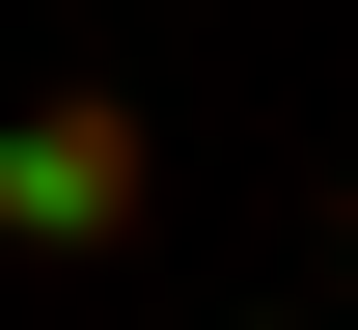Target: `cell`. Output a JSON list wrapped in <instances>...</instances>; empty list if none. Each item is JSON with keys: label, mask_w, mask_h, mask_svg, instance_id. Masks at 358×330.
Here are the masks:
<instances>
[{"label": "cell", "mask_w": 358, "mask_h": 330, "mask_svg": "<svg viewBox=\"0 0 358 330\" xmlns=\"http://www.w3.org/2000/svg\"><path fill=\"white\" fill-rule=\"evenodd\" d=\"M138 193H166V110H110V83L0 110V248H138Z\"/></svg>", "instance_id": "6da1fadb"}]
</instances>
